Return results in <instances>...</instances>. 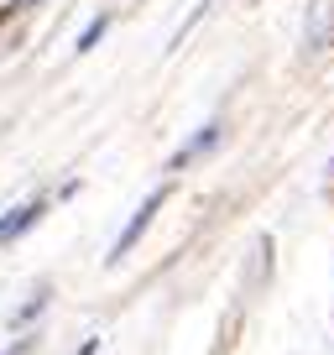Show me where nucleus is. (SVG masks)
Returning <instances> with one entry per match:
<instances>
[{
  "instance_id": "obj_3",
  "label": "nucleus",
  "mask_w": 334,
  "mask_h": 355,
  "mask_svg": "<svg viewBox=\"0 0 334 355\" xmlns=\"http://www.w3.org/2000/svg\"><path fill=\"white\" fill-rule=\"evenodd\" d=\"M214 141H220V121H209V125H204V131L199 136H188V141H183L178 146V157H173V167H183V162H193V157H199V152H209V146Z\"/></svg>"
},
{
  "instance_id": "obj_5",
  "label": "nucleus",
  "mask_w": 334,
  "mask_h": 355,
  "mask_svg": "<svg viewBox=\"0 0 334 355\" xmlns=\"http://www.w3.org/2000/svg\"><path fill=\"white\" fill-rule=\"evenodd\" d=\"M42 303H47V293H37V298L26 303V309H16V313H11V324H16V329H21V324H32L37 313H42Z\"/></svg>"
},
{
  "instance_id": "obj_4",
  "label": "nucleus",
  "mask_w": 334,
  "mask_h": 355,
  "mask_svg": "<svg viewBox=\"0 0 334 355\" xmlns=\"http://www.w3.org/2000/svg\"><path fill=\"white\" fill-rule=\"evenodd\" d=\"M105 32H110V16H94V21H89V26H84V32H78V53H89V47H94V42H100V37H105Z\"/></svg>"
},
{
  "instance_id": "obj_2",
  "label": "nucleus",
  "mask_w": 334,
  "mask_h": 355,
  "mask_svg": "<svg viewBox=\"0 0 334 355\" xmlns=\"http://www.w3.org/2000/svg\"><path fill=\"white\" fill-rule=\"evenodd\" d=\"M47 214V199H32V204H21V209H11V214H0V245L11 241V235H21V230H32L37 220Z\"/></svg>"
},
{
  "instance_id": "obj_6",
  "label": "nucleus",
  "mask_w": 334,
  "mask_h": 355,
  "mask_svg": "<svg viewBox=\"0 0 334 355\" xmlns=\"http://www.w3.org/2000/svg\"><path fill=\"white\" fill-rule=\"evenodd\" d=\"M21 350H26V340H21V345H11V350H6V355H21Z\"/></svg>"
},
{
  "instance_id": "obj_1",
  "label": "nucleus",
  "mask_w": 334,
  "mask_h": 355,
  "mask_svg": "<svg viewBox=\"0 0 334 355\" xmlns=\"http://www.w3.org/2000/svg\"><path fill=\"white\" fill-rule=\"evenodd\" d=\"M162 199H167V193H162V189H157V193H146V199H141V209H136V214H131V220H125V230H121V241H115V245H110V256H105V261H125V256H131V251H136V241H141V235H146V225H152V220H157V209H162Z\"/></svg>"
}]
</instances>
